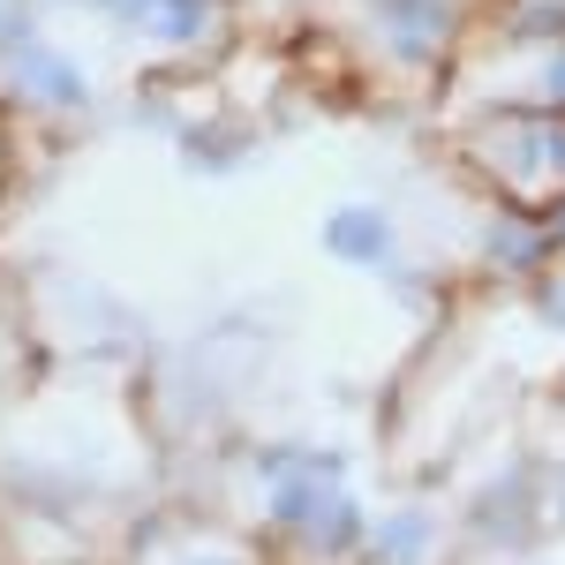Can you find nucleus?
I'll list each match as a JSON object with an SVG mask.
<instances>
[{
	"label": "nucleus",
	"mask_w": 565,
	"mask_h": 565,
	"mask_svg": "<svg viewBox=\"0 0 565 565\" xmlns=\"http://www.w3.org/2000/svg\"><path fill=\"white\" fill-rule=\"evenodd\" d=\"M535 84H543V106L565 114V45H551V61H543V76H535Z\"/></svg>",
	"instance_id": "obj_13"
},
{
	"label": "nucleus",
	"mask_w": 565,
	"mask_h": 565,
	"mask_svg": "<svg viewBox=\"0 0 565 565\" xmlns=\"http://www.w3.org/2000/svg\"><path fill=\"white\" fill-rule=\"evenodd\" d=\"M15 68V90L31 98V106H53V114H84L90 106V76L68 61V53H53V45H31V53H15L8 61Z\"/></svg>",
	"instance_id": "obj_4"
},
{
	"label": "nucleus",
	"mask_w": 565,
	"mask_h": 565,
	"mask_svg": "<svg viewBox=\"0 0 565 565\" xmlns=\"http://www.w3.org/2000/svg\"><path fill=\"white\" fill-rule=\"evenodd\" d=\"M181 143H189V167H212V174L242 159V136H234V129H189Z\"/></svg>",
	"instance_id": "obj_10"
},
{
	"label": "nucleus",
	"mask_w": 565,
	"mask_h": 565,
	"mask_svg": "<svg viewBox=\"0 0 565 565\" xmlns=\"http://www.w3.org/2000/svg\"><path fill=\"white\" fill-rule=\"evenodd\" d=\"M218 23V0H159L151 15H143V31L159 45H174V53H189V45H204Z\"/></svg>",
	"instance_id": "obj_7"
},
{
	"label": "nucleus",
	"mask_w": 565,
	"mask_h": 565,
	"mask_svg": "<svg viewBox=\"0 0 565 565\" xmlns=\"http://www.w3.org/2000/svg\"><path fill=\"white\" fill-rule=\"evenodd\" d=\"M324 257L377 271V264L392 257V218H385V204H340V212L324 218Z\"/></svg>",
	"instance_id": "obj_5"
},
{
	"label": "nucleus",
	"mask_w": 565,
	"mask_h": 565,
	"mask_svg": "<svg viewBox=\"0 0 565 565\" xmlns=\"http://www.w3.org/2000/svg\"><path fill=\"white\" fill-rule=\"evenodd\" d=\"M535 309H543V324L565 332V271H543V279H535Z\"/></svg>",
	"instance_id": "obj_12"
},
{
	"label": "nucleus",
	"mask_w": 565,
	"mask_h": 565,
	"mask_svg": "<svg viewBox=\"0 0 565 565\" xmlns=\"http://www.w3.org/2000/svg\"><path fill=\"white\" fill-rule=\"evenodd\" d=\"M535 218L551 226V242H558V249H565V196H551V204H535Z\"/></svg>",
	"instance_id": "obj_14"
},
{
	"label": "nucleus",
	"mask_w": 565,
	"mask_h": 565,
	"mask_svg": "<svg viewBox=\"0 0 565 565\" xmlns=\"http://www.w3.org/2000/svg\"><path fill=\"white\" fill-rule=\"evenodd\" d=\"M309 543H317V551H324V558H354V551H362V543H370V521H362V505H354L348 490H340V498H332V513H324V521L309 527Z\"/></svg>",
	"instance_id": "obj_8"
},
{
	"label": "nucleus",
	"mask_w": 565,
	"mask_h": 565,
	"mask_svg": "<svg viewBox=\"0 0 565 565\" xmlns=\"http://www.w3.org/2000/svg\"><path fill=\"white\" fill-rule=\"evenodd\" d=\"M189 565H242V558H226V551H212V558H189Z\"/></svg>",
	"instance_id": "obj_16"
},
{
	"label": "nucleus",
	"mask_w": 565,
	"mask_h": 565,
	"mask_svg": "<svg viewBox=\"0 0 565 565\" xmlns=\"http://www.w3.org/2000/svg\"><path fill=\"white\" fill-rule=\"evenodd\" d=\"M430 543H437L430 505H399V513H385L370 527V558L377 565H430Z\"/></svg>",
	"instance_id": "obj_6"
},
{
	"label": "nucleus",
	"mask_w": 565,
	"mask_h": 565,
	"mask_svg": "<svg viewBox=\"0 0 565 565\" xmlns=\"http://www.w3.org/2000/svg\"><path fill=\"white\" fill-rule=\"evenodd\" d=\"M468 159L505 189V204H527L535 189L565 196V114L551 106H513L468 136Z\"/></svg>",
	"instance_id": "obj_1"
},
{
	"label": "nucleus",
	"mask_w": 565,
	"mask_h": 565,
	"mask_svg": "<svg viewBox=\"0 0 565 565\" xmlns=\"http://www.w3.org/2000/svg\"><path fill=\"white\" fill-rule=\"evenodd\" d=\"M482 257L498 264V271H513V279H543V271L558 264V242H551V226L535 218V204H505V218L482 234Z\"/></svg>",
	"instance_id": "obj_3"
},
{
	"label": "nucleus",
	"mask_w": 565,
	"mask_h": 565,
	"mask_svg": "<svg viewBox=\"0 0 565 565\" xmlns=\"http://www.w3.org/2000/svg\"><path fill=\"white\" fill-rule=\"evenodd\" d=\"M31 45H39V23H31L23 8H8V15H0V53L15 61V53H31Z\"/></svg>",
	"instance_id": "obj_11"
},
{
	"label": "nucleus",
	"mask_w": 565,
	"mask_h": 565,
	"mask_svg": "<svg viewBox=\"0 0 565 565\" xmlns=\"http://www.w3.org/2000/svg\"><path fill=\"white\" fill-rule=\"evenodd\" d=\"M106 8H114V15H129V23H143V15H151L159 0H106Z\"/></svg>",
	"instance_id": "obj_15"
},
{
	"label": "nucleus",
	"mask_w": 565,
	"mask_h": 565,
	"mask_svg": "<svg viewBox=\"0 0 565 565\" xmlns=\"http://www.w3.org/2000/svg\"><path fill=\"white\" fill-rule=\"evenodd\" d=\"M505 39L565 45V0H505Z\"/></svg>",
	"instance_id": "obj_9"
},
{
	"label": "nucleus",
	"mask_w": 565,
	"mask_h": 565,
	"mask_svg": "<svg viewBox=\"0 0 565 565\" xmlns=\"http://www.w3.org/2000/svg\"><path fill=\"white\" fill-rule=\"evenodd\" d=\"M377 31H385V53L399 68H423L452 39V8L445 0H377Z\"/></svg>",
	"instance_id": "obj_2"
}]
</instances>
